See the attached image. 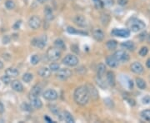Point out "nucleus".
<instances>
[{
	"instance_id": "nucleus-1",
	"label": "nucleus",
	"mask_w": 150,
	"mask_h": 123,
	"mask_svg": "<svg viewBox=\"0 0 150 123\" xmlns=\"http://www.w3.org/2000/svg\"><path fill=\"white\" fill-rule=\"evenodd\" d=\"M75 102L80 106H85L89 101V94L85 86H80L75 89L73 93Z\"/></svg>"
},
{
	"instance_id": "nucleus-2",
	"label": "nucleus",
	"mask_w": 150,
	"mask_h": 123,
	"mask_svg": "<svg viewBox=\"0 0 150 123\" xmlns=\"http://www.w3.org/2000/svg\"><path fill=\"white\" fill-rule=\"evenodd\" d=\"M61 52L57 47H50L47 51V58L50 62H56L60 58Z\"/></svg>"
},
{
	"instance_id": "nucleus-3",
	"label": "nucleus",
	"mask_w": 150,
	"mask_h": 123,
	"mask_svg": "<svg viewBox=\"0 0 150 123\" xmlns=\"http://www.w3.org/2000/svg\"><path fill=\"white\" fill-rule=\"evenodd\" d=\"M145 27H146V25L144 22L139 19H137V18L133 19L132 22L129 24V28L132 32H134V33H137L140 30L144 29Z\"/></svg>"
},
{
	"instance_id": "nucleus-4",
	"label": "nucleus",
	"mask_w": 150,
	"mask_h": 123,
	"mask_svg": "<svg viewBox=\"0 0 150 123\" xmlns=\"http://www.w3.org/2000/svg\"><path fill=\"white\" fill-rule=\"evenodd\" d=\"M63 63L68 67H75L78 64V58L73 54H68L63 59Z\"/></svg>"
},
{
	"instance_id": "nucleus-5",
	"label": "nucleus",
	"mask_w": 150,
	"mask_h": 123,
	"mask_svg": "<svg viewBox=\"0 0 150 123\" xmlns=\"http://www.w3.org/2000/svg\"><path fill=\"white\" fill-rule=\"evenodd\" d=\"M114 56L115 58L117 59L119 62H121V63H127L129 60V55H128V53H127L123 50L117 51L114 54Z\"/></svg>"
},
{
	"instance_id": "nucleus-6",
	"label": "nucleus",
	"mask_w": 150,
	"mask_h": 123,
	"mask_svg": "<svg viewBox=\"0 0 150 123\" xmlns=\"http://www.w3.org/2000/svg\"><path fill=\"white\" fill-rule=\"evenodd\" d=\"M72 76V72L68 69V68H62V69H59L58 73H57V77L59 79V80H67L68 79L70 76Z\"/></svg>"
},
{
	"instance_id": "nucleus-7",
	"label": "nucleus",
	"mask_w": 150,
	"mask_h": 123,
	"mask_svg": "<svg viewBox=\"0 0 150 123\" xmlns=\"http://www.w3.org/2000/svg\"><path fill=\"white\" fill-rule=\"evenodd\" d=\"M29 26L33 30L39 28L41 26V19L38 16H32L29 20Z\"/></svg>"
},
{
	"instance_id": "nucleus-8",
	"label": "nucleus",
	"mask_w": 150,
	"mask_h": 123,
	"mask_svg": "<svg viewBox=\"0 0 150 123\" xmlns=\"http://www.w3.org/2000/svg\"><path fill=\"white\" fill-rule=\"evenodd\" d=\"M43 97L48 101H54L58 98V92L54 89H48L43 93Z\"/></svg>"
},
{
	"instance_id": "nucleus-9",
	"label": "nucleus",
	"mask_w": 150,
	"mask_h": 123,
	"mask_svg": "<svg viewBox=\"0 0 150 123\" xmlns=\"http://www.w3.org/2000/svg\"><path fill=\"white\" fill-rule=\"evenodd\" d=\"M112 35L119 38H128L130 36V31L123 28H115L112 31Z\"/></svg>"
},
{
	"instance_id": "nucleus-10",
	"label": "nucleus",
	"mask_w": 150,
	"mask_h": 123,
	"mask_svg": "<svg viewBox=\"0 0 150 123\" xmlns=\"http://www.w3.org/2000/svg\"><path fill=\"white\" fill-rule=\"evenodd\" d=\"M46 41H47V38L46 36H43L39 38H34L33 41H32V43L33 45L36 46L38 48H43L46 45Z\"/></svg>"
},
{
	"instance_id": "nucleus-11",
	"label": "nucleus",
	"mask_w": 150,
	"mask_h": 123,
	"mask_svg": "<svg viewBox=\"0 0 150 123\" xmlns=\"http://www.w3.org/2000/svg\"><path fill=\"white\" fill-rule=\"evenodd\" d=\"M130 70L132 71L133 72L136 73V74H142L144 72V68L143 67V65L141 64L140 63L135 62L132 63V65L130 66Z\"/></svg>"
},
{
	"instance_id": "nucleus-12",
	"label": "nucleus",
	"mask_w": 150,
	"mask_h": 123,
	"mask_svg": "<svg viewBox=\"0 0 150 123\" xmlns=\"http://www.w3.org/2000/svg\"><path fill=\"white\" fill-rule=\"evenodd\" d=\"M87 88V90L89 92V97H91L92 99L97 100L98 98V92L97 91V89L93 85L91 84H87L85 86Z\"/></svg>"
},
{
	"instance_id": "nucleus-13",
	"label": "nucleus",
	"mask_w": 150,
	"mask_h": 123,
	"mask_svg": "<svg viewBox=\"0 0 150 123\" xmlns=\"http://www.w3.org/2000/svg\"><path fill=\"white\" fill-rule=\"evenodd\" d=\"M73 20H74V23L77 24L78 27H80V28H85V27L88 26L87 19L84 18V16H82V15L75 16V18H74Z\"/></svg>"
},
{
	"instance_id": "nucleus-14",
	"label": "nucleus",
	"mask_w": 150,
	"mask_h": 123,
	"mask_svg": "<svg viewBox=\"0 0 150 123\" xmlns=\"http://www.w3.org/2000/svg\"><path fill=\"white\" fill-rule=\"evenodd\" d=\"M41 91H42V88H41V87L39 85L33 86L29 92V99L31 100L33 99V98L38 97V96L41 93Z\"/></svg>"
},
{
	"instance_id": "nucleus-15",
	"label": "nucleus",
	"mask_w": 150,
	"mask_h": 123,
	"mask_svg": "<svg viewBox=\"0 0 150 123\" xmlns=\"http://www.w3.org/2000/svg\"><path fill=\"white\" fill-rule=\"evenodd\" d=\"M119 61L114 58V56H108V58H106V63L108 67H112V68H115L119 66Z\"/></svg>"
},
{
	"instance_id": "nucleus-16",
	"label": "nucleus",
	"mask_w": 150,
	"mask_h": 123,
	"mask_svg": "<svg viewBox=\"0 0 150 123\" xmlns=\"http://www.w3.org/2000/svg\"><path fill=\"white\" fill-rule=\"evenodd\" d=\"M11 87L15 92H22L24 91V86L18 80H13L11 82Z\"/></svg>"
},
{
	"instance_id": "nucleus-17",
	"label": "nucleus",
	"mask_w": 150,
	"mask_h": 123,
	"mask_svg": "<svg viewBox=\"0 0 150 123\" xmlns=\"http://www.w3.org/2000/svg\"><path fill=\"white\" fill-rule=\"evenodd\" d=\"M93 36L94 39L98 42H102L104 38V33L101 29H95L93 32Z\"/></svg>"
},
{
	"instance_id": "nucleus-18",
	"label": "nucleus",
	"mask_w": 150,
	"mask_h": 123,
	"mask_svg": "<svg viewBox=\"0 0 150 123\" xmlns=\"http://www.w3.org/2000/svg\"><path fill=\"white\" fill-rule=\"evenodd\" d=\"M38 74L42 77L48 78L51 76V70L48 67H41L39 70L38 71Z\"/></svg>"
},
{
	"instance_id": "nucleus-19",
	"label": "nucleus",
	"mask_w": 150,
	"mask_h": 123,
	"mask_svg": "<svg viewBox=\"0 0 150 123\" xmlns=\"http://www.w3.org/2000/svg\"><path fill=\"white\" fill-rule=\"evenodd\" d=\"M107 83L110 87L115 86V75L111 71L107 72Z\"/></svg>"
},
{
	"instance_id": "nucleus-20",
	"label": "nucleus",
	"mask_w": 150,
	"mask_h": 123,
	"mask_svg": "<svg viewBox=\"0 0 150 123\" xmlns=\"http://www.w3.org/2000/svg\"><path fill=\"white\" fill-rule=\"evenodd\" d=\"M31 101V105L33 107L36 108V109H41L43 106V102L41 100L39 99L38 97H36V98H33V99L30 100Z\"/></svg>"
},
{
	"instance_id": "nucleus-21",
	"label": "nucleus",
	"mask_w": 150,
	"mask_h": 123,
	"mask_svg": "<svg viewBox=\"0 0 150 123\" xmlns=\"http://www.w3.org/2000/svg\"><path fill=\"white\" fill-rule=\"evenodd\" d=\"M106 71V67L103 63H100L97 67V77H103Z\"/></svg>"
},
{
	"instance_id": "nucleus-22",
	"label": "nucleus",
	"mask_w": 150,
	"mask_h": 123,
	"mask_svg": "<svg viewBox=\"0 0 150 123\" xmlns=\"http://www.w3.org/2000/svg\"><path fill=\"white\" fill-rule=\"evenodd\" d=\"M122 47L125 48L127 50H129V51H133L134 48H135V44L134 42L132 41H126L123 42L122 44H121Z\"/></svg>"
},
{
	"instance_id": "nucleus-23",
	"label": "nucleus",
	"mask_w": 150,
	"mask_h": 123,
	"mask_svg": "<svg viewBox=\"0 0 150 123\" xmlns=\"http://www.w3.org/2000/svg\"><path fill=\"white\" fill-rule=\"evenodd\" d=\"M54 46L55 47H57L58 49L59 50H65L66 49V45H65V42L63 41L62 39L58 38L54 41Z\"/></svg>"
},
{
	"instance_id": "nucleus-24",
	"label": "nucleus",
	"mask_w": 150,
	"mask_h": 123,
	"mask_svg": "<svg viewBox=\"0 0 150 123\" xmlns=\"http://www.w3.org/2000/svg\"><path fill=\"white\" fill-rule=\"evenodd\" d=\"M44 14H45V18L47 20L50 21L54 18V13H53V10L49 6H47L44 8Z\"/></svg>"
},
{
	"instance_id": "nucleus-25",
	"label": "nucleus",
	"mask_w": 150,
	"mask_h": 123,
	"mask_svg": "<svg viewBox=\"0 0 150 123\" xmlns=\"http://www.w3.org/2000/svg\"><path fill=\"white\" fill-rule=\"evenodd\" d=\"M6 75H8V76L10 77H16V76H18L19 74V72H18L16 68H13V67H9L8 68L5 72Z\"/></svg>"
},
{
	"instance_id": "nucleus-26",
	"label": "nucleus",
	"mask_w": 150,
	"mask_h": 123,
	"mask_svg": "<svg viewBox=\"0 0 150 123\" xmlns=\"http://www.w3.org/2000/svg\"><path fill=\"white\" fill-rule=\"evenodd\" d=\"M63 120H64L68 123H73L74 122V119L71 115V113H69L68 111H64L63 114Z\"/></svg>"
},
{
	"instance_id": "nucleus-27",
	"label": "nucleus",
	"mask_w": 150,
	"mask_h": 123,
	"mask_svg": "<svg viewBox=\"0 0 150 123\" xmlns=\"http://www.w3.org/2000/svg\"><path fill=\"white\" fill-rule=\"evenodd\" d=\"M136 85H137V87H138L139 89H141V90H144V89H145L146 87H147L145 81H144V79L140 78V77L136 78Z\"/></svg>"
},
{
	"instance_id": "nucleus-28",
	"label": "nucleus",
	"mask_w": 150,
	"mask_h": 123,
	"mask_svg": "<svg viewBox=\"0 0 150 123\" xmlns=\"http://www.w3.org/2000/svg\"><path fill=\"white\" fill-rule=\"evenodd\" d=\"M67 32L70 34H82V35H87L86 33L82 32V31H78L77 29H75L74 28L72 27H68L67 28Z\"/></svg>"
},
{
	"instance_id": "nucleus-29",
	"label": "nucleus",
	"mask_w": 150,
	"mask_h": 123,
	"mask_svg": "<svg viewBox=\"0 0 150 123\" xmlns=\"http://www.w3.org/2000/svg\"><path fill=\"white\" fill-rule=\"evenodd\" d=\"M97 83L98 85L101 88H103V89H106L108 88V83H107V81L105 82L103 80V77H97L96 78Z\"/></svg>"
},
{
	"instance_id": "nucleus-30",
	"label": "nucleus",
	"mask_w": 150,
	"mask_h": 123,
	"mask_svg": "<svg viewBox=\"0 0 150 123\" xmlns=\"http://www.w3.org/2000/svg\"><path fill=\"white\" fill-rule=\"evenodd\" d=\"M106 46L109 50H114V49H116V47L118 46V42L115 40H109V41L107 42Z\"/></svg>"
},
{
	"instance_id": "nucleus-31",
	"label": "nucleus",
	"mask_w": 150,
	"mask_h": 123,
	"mask_svg": "<svg viewBox=\"0 0 150 123\" xmlns=\"http://www.w3.org/2000/svg\"><path fill=\"white\" fill-rule=\"evenodd\" d=\"M140 116L145 121L150 122V110H144L141 112Z\"/></svg>"
},
{
	"instance_id": "nucleus-32",
	"label": "nucleus",
	"mask_w": 150,
	"mask_h": 123,
	"mask_svg": "<svg viewBox=\"0 0 150 123\" xmlns=\"http://www.w3.org/2000/svg\"><path fill=\"white\" fill-rule=\"evenodd\" d=\"M110 21V16L108 13H103L101 16V22L103 25H107Z\"/></svg>"
},
{
	"instance_id": "nucleus-33",
	"label": "nucleus",
	"mask_w": 150,
	"mask_h": 123,
	"mask_svg": "<svg viewBox=\"0 0 150 123\" xmlns=\"http://www.w3.org/2000/svg\"><path fill=\"white\" fill-rule=\"evenodd\" d=\"M33 74H31L29 72H27V73L24 74V76H23V81L29 83V82H30L33 80Z\"/></svg>"
},
{
	"instance_id": "nucleus-34",
	"label": "nucleus",
	"mask_w": 150,
	"mask_h": 123,
	"mask_svg": "<svg viewBox=\"0 0 150 123\" xmlns=\"http://www.w3.org/2000/svg\"><path fill=\"white\" fill-rule=\"evenodd\" d=\"M21 109L24 111H28V112H30L33 110V106L31 104H28V103H25L24 102L22 105H21Z\"/></svg>"
},
{
	"instance_id": "nucleus-35",
	"label": "nucleus",
	"mask_w": 150,
	"mask_h": 123,
	"mask_svg": "<svg viewBox=\"0 0 150 123\" xmlns=\"http://www.w3.org/2000/svg\"><path fill=\"white\" fill-rule=\"evenodd\" d=\"M5 7L8 10H12L15 8V3L13 0H7L5 2Z\"/></svg>"
},
{
	"instance_id": "nucleus-36",
	"label": "nucleus",
	"mask_w": 150,
	"mask_h": 123,
	"mask_svg": "<svg viewBox=\"0 0 150 123\" xmlns=\"http://www.w3.org/2000/svg\"><path fill=\"white\" fill-rule=\"evenodd\" d=\"M39 56L38 55H37V54H34V55H33L32 57H31V58H30V62H31V63L33 65H37L38 63H39Z\"/></svg>"
},
{
	"instance_id": "nucleus-37",
	"label": "nucleus",
	"mask_w": 150,
	"mask_h": 123,
	"mask_svg": "<svg viewBox=\"0 0 150 123\" xmlns=\"http://www.w3.org/2000/svg\"><path fill=\"white\" fill-rule=\"evenodd\" d=\"M49 108H50V111H52L54 114L55 115H58V116H59L60 115V112H59V107L57 106H54V105H52L49 106Z\"/></svg>"
},
{
	"instance_id": "nucleus-38",
	"label": "nucleus",
	"mask_w": 150,
	"mask_h": 123,
	"mask_svg": "<svg viewBox=\"0 0 150 123\" xmlns=\"http://www.w3.org/2000/svg\"><path fill=\"white\" fill-rule=\"evenodd\" d=\"M149 53V49H148V47H143L140 50H139V52H138V54L141 56V57H145L147 54Z\"/></svg>"
},
{
	"instance_id": "nucleus-39",
	"label": "nucleus",
	"mask_w": 150,
	"mask_h": 123,
	"mask_svg": "<svg viewBox=\"0 0 150 123\" xmlns=\"http://www.w3.org/2000/svg\"><path fill=\"white\" fill-rule=\"evenodd\" d=\"M49 69L51 71H59L60 69L59 64H58L56 63H53L49 65Z\"/></svg>"
},
{
	"instance_id": "nucleus-40",
	"label": "nucleus",
	"mask_w": 150,
	"mask_h": 123,
	"mask_svg": "<svg viewBox=\"0 0 150 123\" xmlns=\"http://www.w3.org/2000/svg\"><path fill=\"white\" fill-rule=\"evenodd\" d=\"M93 2H94V4L97 8H102L104 5V3L102 0H93Z\"/></svg>"
},
{
	"instance_id": "nucleus-41",
	"label": "nucleus",
	"mask_w": 150,
	"mask_h": 123,
	"mask_svg": "<svg viewBox=\"0 0 150 123\" xmlns=\"http://www.w3.org/2000/svg\"><path fill=\"white\" fill-rule=\"evenodd\" d=\"M1 80L4 84H8L10 82V76H8V75H4L1 77Z\"/></svg>"
},
{
	"instance_id": "nucleus-42",
	"label": "nucleus",
	"mask_w": 150,
	"mask_h": 123,
	"mask_svg": "<svg viewBox=\"0 0 150 123\" xmlns=\"http://www.w3.org/2000/svg\"><path fill=\"white\" fill-rule=\"evenodd\" d=\"M104 103L108 106V107H110V108L114 107V101L111 99H109V98H106V99L104 100Z\"/></svg>"
},
{
	"instance_id": "nucleus-43",
	"label": "nucleus",
	"mask_w": 150,
	"mask_h": 123,
	"mask_svg": "<svg viewBox=\"0 0 150 123\" xmlns=\"http://www.w3.org/2000/svg\"><path fill=\"white\" fill-rule=\"evenodd\" d=\"M9 42H10V37H8V36H4V37L3 38V44H8Z\"/></svg>"
},
{
	"instance_id": "nucleus-44",
	"label": "nucleus",
	"mask_w": 150,
	"mask_h": 123,
	"mask_svg": "<svg viewBox=\"0 0 150 123\" xmlns=\"http://www.w3.org/2000/svg\"><path fill=\"white\" fill-rule=\"evenodd\" d=\"M143 102L144 104H148L150 102V97L149 96H145L144 98H143Z\"/></svg>"
},
{
	"instance_id": "nucleus-45",
	"label": "nucleus",
	"mask_w": 150,
	"mask_h": 123,
	"mask_svg": "<svg viewBox=\"0 0 150 123\" xmlns=\"http://www.w3.org/2000/svg\"><path fill=\"white\" fill-rule=\"evenodd\" d=\"M118 3L121 6H124L128 3V0H118Z\"/></svg>"
},
{
	"instance_id": "nucleus-46",
	"label": "nucleus",
	"mask_w": 150,
	"mask_h": 123,
	"mask_svg": "<svg viewBox=\"0 0 150 123\" xmlns=\"http://www.w3.org/2000/svg\"><path fill=\"white\" fill-rule=\"evenodd\" d=\"M20 25H21V21H18V22H16L15 24L13 25V29H15V30L18 29V28H20Z\"/></svg>"
},
{
	"instance_id": "nucleus-47",
	"label": "nucleus",
	"mask_w": 150,
	"mask_h": 123,
	"mask_svg": "<svg viewBox=\"0 0 150 123\" xmlns=\"http://www.w3.org/2000/svg\"><path fill=\"white\" fill-rule=\"evenodd\" d=\"M3 112H4V106L0 101V114H2Z\"/></svg>"
},
{
	"instance_id": "nucleus-48",
	"label": "nucleus",
	"mask_w": 150,
	"mask_h": 123,
	"mask_svg": "<svg viewBox=\"0 0 150 123\" xmlns=\"http://www.w3.org/2000/svg\"><path fill=\"white\" fill-rule=\"evenodd\" d=\"M146 36H147V33L144 32V33H141L140 34V36H139V38H140V39L143 41V40H144L145 39V38H146Z\"/></svg>"
},
{
	"instance_id": "nucleus-49",
	"label": "nucleus",
	"mask_w": 150,
	"mask_h": 123,
	"mask_svg": "<svg viewBox=\"0 0 150 123\" xmlns=\"http://www.w3.org/2000/svg\"><path fill=\"white\" fill-rule=\"evenodd\" d=\"M44 120H45V121H47V122H48V123L54 122L52 121V119H50V118H49L48 116H45V117H44Z\"/></svg>"
},
{
	"instance_id": "nucleus-50",
	"label": "nucleus",
	"mask_w": 150,
	"mask_h": 123,
	"mask_svg": "<svg viewBox=\"0 0 150 123\" xmlns=\"http://www.w3.org/2000/svg\"><path fill=\"white\" fill-rule=\"evenodd\" d=\"M128 103H129L131 106L135 105V101H134L133 99H128Z\"/></svg>"
},
{
	"instance_id": "nucleus-51",
	"label": "nucleus",
	"mask_w": 150,
	"mask_h": 123,
	"mask_svg": "<svg viewBox=\"0 0 150 123\" xmlns=\"http://www.w3.org/2000/svg\"><path fill=\"white\" fill-rule=\"evenodd\" d=\"M146 66L150 69V58H149L147 60V62H146Z\"/></svg>"
},
{
	"instance_id": "nucleus-52",
	"label": "nucleus",
	"mask_w": 150,
	"mask_h": 123,
	"mask_svg": "<svg viewBox=\"0 0 150 123\" xmlns=\"http://www.w3.org/2000/svg\"><path fill=\"white\" fill-rule=\"evenodd\" d=\"M147 41H148L149 43H150V33H149V35L147 36Z\"/></svg>"
},
{
	"instance_id": "nucleus-53",
	"label": "nucleus",
	"mask_w": 150,
	"mask_h": 123,
	"mask_svg": "<svg viewBox=\"0 0 150 123\" xmlns=\"http://www.w3.org/2000/svg\"><path fill=\"white\" fill-rule=\"evenodd\" d=\"M3 67V63L0 61V69H2Z\"/></svg>"
},
{
	"instance_id": "nucleus-54",
	"label": "nucleus",
	"mask_w": 150,
	"mask_h": 123,
	"mask_svg": "<svg viewBox=\"0 0 150 123\" xmlns=\"http://www.w3.org/2000/svg\"><path fill=\"white\" fill-rule=\"evenodd\" d=\"M38 2H39V3H44L46 0H37Z\"/></svg>"
}]
</instances>
